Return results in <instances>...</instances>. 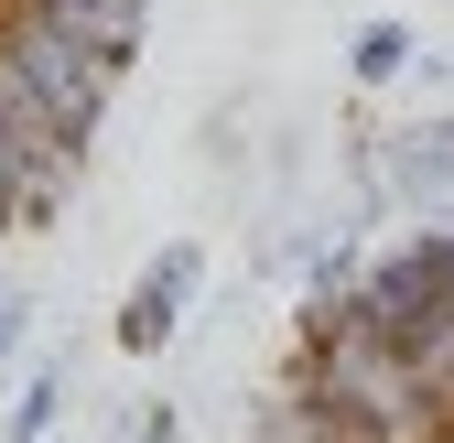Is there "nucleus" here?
Returning <instances> with one entry per match:
<instances>
[{
  "label": "nucleus",
  "instance_id": "obj_2",
  "mask_svg": "<svg viewBox=\"0 0 454 443\" xmlns=\"http://www.w3.org/2000/svg\"><path fill=\"white\" fill-rule=\"evenodd\" d=\"M195 282H206V249H195V238L152 249V270H141L130 303H120V357H162V346H174V324H184Z\"/></svg>",
  "mask_w": 454,
  "mask_h": 443
},
{
  "label": "nucleus",
  "instance_id": "obj_6",
  "mask_svg": "<svg viewBox=\"0 0 454 443\" xmlns=\"http://www.w3.org/2000/svg\"><path fill=\"white\" fill-rule=\"evenodd\" d=\"M130 443H184V432H174V411H141V422H130Z\"/></svg>",
  "mask_w": 454,
  "mask_h": 443
},
{
  "label": "nucleus",
  "instance_id": "obj_3",
  "mask_svg": "<svg viewBox=\"0 0 454 443\" xmlns=\"http://www.w3.org/2000/svg\"><path fill=\"white\" fill-rule=\"evenodd\" d=\"M379 195H401V206H443L454 195V120H433L422 141H401L379 162Z\"/></svg>",
  "mask_w": 454,
  "mask_h": 443
},
{
  "label": "nucleus",
  "instance_id": "obj_5",
  "mask_svg": "<svg viewBox=\"0 0 454 443\" xmlns=\"http://www.w3.org/2000/svg\"><path fill=\"white\" fill-rule=\"evenodd\" d=\"M54 411H66V378L33 368V378H22V400H12V443H43V432H54Z\"/></svg>",
  "mask_w": 454,
  "mask_h": 443
},
{
  "label": "nucleus",
  "instance_id": "obj_1",
  "mask_svg": "<svg viewBox=\"0 0 454 443\" xmlns=\"http://www.w3.org/2000/svg\"><path fill=\"white\" fill-rule=\"evenodd\" d=\"M152 0H0V130L54 184L87 174V141L141 54Z\"/></svg>",
  "mask_w": 454,
  "mask_h": 443
},
{
  "label": "nucleus",
  "instance_id": "obj_7",
  "mask_svg": "<svg viewBox=\"0 0 454 443\" xmlns=\"http://www.w3.org/2000/svg\"><path fill=\"white\" fill-rule=\"evenodd\" d=\"M12 346H22V303H0V368H12Z\"/></svg>",
  "mask_w": 454,
  "mask_h": 443
},
{
  "label": "nucleus",
  "instance_id": "obj_4",
  "mask_svg": "<svg viewBox=\"0 0 454 443\" xmlns=\"http://www.w3.org/2000/svg\"><path fill=\"white\" fill-rule=\"evenodd\" d=\"M401 66H411V33H401V22H368V33L347 43V76H357V87H389Z\"/></svg>",
  "mask_w": 454,
  "mask_h": 443
}]
</instances>
